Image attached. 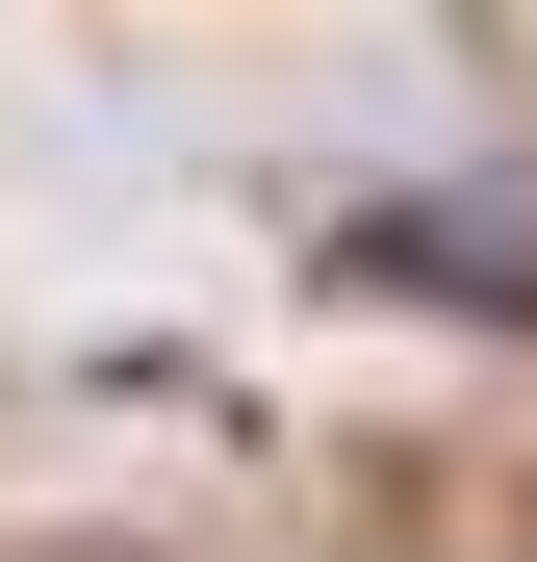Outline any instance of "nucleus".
<instances>
[]
</instances>
